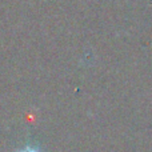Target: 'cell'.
<instances>
[{
    "label": "cell",
    "mask_w": 152,
    "mask_h": 152,
    "mask_svg": "<svg viewBox=\"0 0 152 152\" xmlns=\"http://www.w3.org/2000/svg\"><path fill=\"white\" fill-rule=\"evenodd\" d=\"M18 152H42V150H40L37 145H34V144H27L24 145L23 148H20Z\"/></svg>",
    "instance_id": "obj_1"
}]
</instances>
